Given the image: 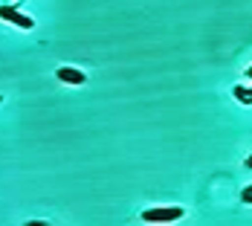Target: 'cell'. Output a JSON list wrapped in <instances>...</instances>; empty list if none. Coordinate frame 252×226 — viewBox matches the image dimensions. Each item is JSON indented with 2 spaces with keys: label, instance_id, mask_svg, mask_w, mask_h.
I'll use <instances>...</instances> for the list:
<instances>
[{
  "label": "cell",
  "instance_id": "1",
  "mask_svg": "<svg viewBox=\"0 0 252 226\" xmlns=\"http://www.w3.org/2000/svg\"><path fill=\"white\" fill-rule=\"evenodd\" d=\"M186 212L180 209V206H168V209H145L142 212V221L145 224H174L180 221Z\"/></svg>",
  "mask_w": 252,
  "mask_h": 226
},
{
  "label": "cell",
  "instance_id": "2",
  "mask_svg": "<svg viewBox=\"0 0 252 226\" xmlns=\"http://www.w3.org/2000/svg\"><path fill=\"white\" fill-rule=\"evenodd\" d=\"M0 21H6V24H15L18 29H32L35 21L24 15L21 9H15V6H0Z\"/></svg>",
  "mask_w": 252,
  "mask_h": 226
},
{
  "label": "cell",
  "instance_id": "3",
  "mask_svg": "<svg viewBox=\"0 0 252 226\" xmlns=\"http://www.w3.org/2000/svg\"><path fill=\"white\" fill-rule=\"evenodd\" d=\"M58 78H61V81H64V84H84V81H87V75L81 73V70H73V67H61V70H58Z\"/></svg>",
  "mask_w": 252,
  "mask_h": 226
},
{
  "label": "cell",
  "instance_id": "4",
  "mask_svg": "<svg viewBox=\"0 0 252 226\" xmlns=\"http://www.w3.org/2000/svg\"><path fill=\"white\" fill-rule=\"evenodd\" d=\"M232 93H235V99L241 101V104H252V87H244V84H238Z\"/></svg>",
  "mask_w": 252,
  "mask_h": 226
},
{
  "label": "cell",
  "instance_id": "5",
  "mask_svg": "<svg viewBox=\"0 0 252 226\" xmlns=\"http://www.w3.org/2000/svg\"><path fill=\"white\" fill-rule=\"evenodd\" d=\"M241 200H244V203H252V186H247V189L241 192Z\"/></svg>",
  "mask_w": 252,
  "mask_h": 226
},
{
  "label": "cell",
  "instance_id": "6",
  "mask_svg": "<svg viewBox=\"0 0 252 226\" xmlns=\"http://www.w3.org/2000/svg\"><path fill=\"white\" fill-rule=\"evenodd\" d=\"M247 168H250V171H252V154H250V157H247Z\"/></svg>",
  "mask_w": 252,
  "mask_h": 226
},
{
  "label": "cell",
  "instance_id": "7",
  "mask_svg": "<svg viewBox=\"0 0 252 226\" xmlns=\"http://www.w3.org/2000/svg\"><path fill=\"white\" fill-rule=\"evenodd\" d=\"M247 78H252V67H250V70H247Z\"/></svg>",
  "mask_w": 252,
  "mask_h": 226
}]
</instances>
